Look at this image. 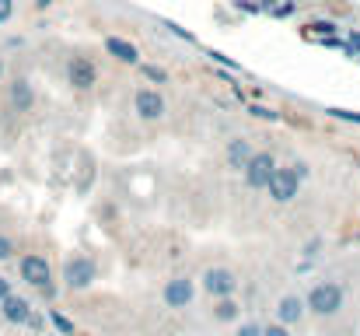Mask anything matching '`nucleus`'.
<instances>
[{
	"instance_id": "obj_8",
	"label": "nucleus",
	"mask_w": 360,
	"mask_h": 336,
	"mask_svg": "<svg viewBox=\"0 0 360 336\" xmlns=\"http://www.w3.org/2000/svg\"><path fill=\"white\" fill-rule=\"evenodd\" d=\"M193 294H196V287L189 277H175L165 284V305H172V309H186L193 301Z\"/></svg>"
},
{
	"instance_id": "obj_6",
	"label": "nucleus",
	"mask_w": 360,
	"mask_h": 336,
	"mask_svg": "<svg viewBox=\"0 0 360 336\" xmlns=\"http://www.w3.org/2000/svg\"><path fill=\"white\" fill-rule=\"evenodd\" d=\"M63 280H67V287H74V291L91 287V280H95V263H91L88 256H74V259H67V266H63Z\"/></svg>"
},
{
	"instance_id": "obj_25",
	"label": "nucleus",
	"mask_w": 360,
	"mask_h": 336,
	"mask_svg": "<svg viewBox=\"0 0 360 336\" xmlns=\"http://www.w3.org/2000/svg\"><path fill=\"white\" fill-rule=\"evenodd\" d=\"M262 333H266V330H262L259 323H245V326L238 330V336H262Z\"/></svg>"
},
{
	"instance_id": "obj_12",
	"label": "nucleus",
	"mask_w": 360,
	"mask_h": 336,
	"mask_svg": "<svg viewBox=\"0 0 360 336\" xmlns=\"http://www.w3.org/2000/svg\"><path fill=\"white\" fill-rule=\"evenodd\" d=\"M252 144L245 140V137H235V140H228V168H235V172H245V165L252 161Z\"/></svg>"
},
{
	"instance_id": "obj_30",
	"label": "nucleus",
	"mask_w": 360,
	"mask_h": 336,
	"mask_svg": "<svg viewBox=\"0 0 360 336\" xmlns=\"http://www.w3.org/2000/svg\"><path fill=\"white\" fill-rule=\"evenodd\" d=\"M7 294H11V284H7V280H4V277H0V301H4V298H7Z\"/></svg>"
},
{
	"instance_id": "obj_15",
	"label": "nucleus",
	"mask_w": 360,
	"mask_h": 336,
	"mask_svg": "<svg viewBox=\"0 0 360 336\" xmlns=\"http://www.w3.org/2000/svg\"><path fill=\"white\" fill-rule=\"evenodd\" d=\"M136 67H140L143 81H150V85H168V70H165V67H158V63H136Z\"/></svg>"
},
{
	"instance_id": "obj_9",
	"label": "nucleus",
	"mask_w": 360,
	"mask_h": 336,
	"mask_svg": "<svg viewBox=\"0 0 360 336\" xmlns=\"http://www.w3.org/2000/svg\"><path fill=\"white\" fill-rule=\"evenodd\" d=\"M21 277H25L28 284H35V287H49V263L32 252V256L21 259Z\"/></svg>"
},
{
	"instance_id": "obj_17",
	"label": "nucleus",
	"mask_w": 360,
	"mask_h": 336,
	"mask_svg": "<svg viewBox=\"0 0 360 336\" xmlns=\"http://www.w3.org/2000/svg\"><path fill=\"white\" fill-rule=\"evenodd\" d=\"M336 32H340L336 21H311V25H308V39H315V35H319V39H329V35H336Z\"/></svg>"
},
{
	"instance_id": "obj_29",
	"label": "nucleus",
	"mask_w": 360,
	"mask_h": 336,
	"mask_svg": "<svg viewBox=\"0 0 360 336\" xmlns=\"http://www.w3.org/2000/svg\"><path fill=\"white\" fill-rule=\"evenodd\" d=\"M350 49H354V56H360V32H350Z\"/></svg>"
},
{
	"instance_id": "obj_3",
	"label": "nucleus",
	"mask_w": 360,
	"mask_h": 336,
	"mask_svg": "<svg viewBox=\"0 0 360 336\" xmlns=\"http://www.w3.org/2000/svg\"><path fill=\"white\" fill-rule=\"evenodd\" d=\"M273 172H276V158L269 151H259V154H252V161L245 165L241 175H245V186L248 189H266Z\"/></svg>"
},
{
	"instance_id": "obj_4",
	"label": "nucleus",
	"mask_w": 360,
	"mask_h": 336,
	"mask_svg": "<svg viewBox=\"0 0 360 336\" xmlns=\"http://www.w3.org/2000/svg\"><path fill=\"white\" fill-rule=\"evenodd\" d=\"M133 109H136V116H140L143 123H158V119L168 112V102H165V95H161L158 88H140V92L133 95Z\"/></svg>"
},
{
	"instance_id": "obj_23",
	"label": "nucleus",
	"mask_w": 360,
	"mask_h": 336,
	"mask_svg": "<svg viewBox=\"0 0 360 336\" xmlns=\"http://www.w3.org/2000/svg\"><path fill=\"white\" fill-rule=\"evenodd\" d=\"M14 18V0H0V25H7Z\"/></svg>"
},
{
	"instance_id": "obj_2",
	"label": "nucleus",
	"mask_w": 360,
	"mask_h": 336,
	"mask_svg": "<svg viewBox=\"0 0 360 336\" xmlns=\"http://www.w3.org/2000/svg\"><path fill=\"white\" fill-rule=\"evenodd\" d=\"M297 189H301V179H297L294 165H290V168L276 165V172L269 175V186H266V193H269L276 204H290V200L297 197Z\"/></svg>"
},
{
	"instance_id": "obj_16",
	"label": "nucleus",
	"mask_w": 360,
	"mask_h": 336,
	"mask_svg": "<svg viewBox=\"0 0 360 336\" xmlns=\"http://www.w3.org/2000/svg\"><path fill=\"white\" fill-rule=\"evenodd\" d=\"M214 316H217L221 323H231V319H238V305H235L231 298H217V305H214Z\"/></svg>"
},
{
	"instance_id": "obj_5",
	"label": "nucleus",
	"mask_w": 360,
	"mask_h": 336,
	"mask_svg": "<svg viewBox=\"0 0 360 336\" xmlns=\"http://www.w3.org/2000/svg\"><path fill=\"white\" fill-rule=\"evenodd\" d=\"M67 81H70V88L88 92V88H95L98 70H95V63H91L88 56H70V60H67Z\"/></svg>"
},
{
	"instance_id": "obj_24",
	"label": "nucleus",
	"mask_w": 360,
	"mask_h": 336,
	"mask_svg": "<svg viewBox=\"0 0 360 336\" xmlns=\"http://www.w3.org/2000/svg\"><path fill=\"white\" fill-rule=\"evenodd\" d=\"M235 7L245 11V14H259L262 11V4H252V0H235Z\"/></svg>"
},
{
	"instance_id": "obj_21",
	"label": "nucleus",
	"mask_w": 360,
	"mask_h": 336,
	"mask_svg": "<svg viewBox=\"0 0 360 336\" xmlns=\"http://www.w3.org/2000/svg\"><path fill=\"white\" fill-rule=\"evenodd\" d=\"M161 25H165V28H168L172 35H179V39H186V42H193V32H186L182 25H175V21H161Z\"/></svg>"
},
{
	"instance_id": "obj_20",
	"label": "nucleus",
	"mask_w": 360,
	"mask_h": 336,
	"mask_svg": "<svg viewBox=\"0 0 360 336\" xmlns=\"http://www.w3.org/2000/svg\"><path fill=\"white\" fill-rule=\"evenodd\" d=\"M269 11H273V18H290V14H294V0H287V4H273Z\"/></svg>"
},
{
	"instance_id": "obj_26",
	"label": "nucleus",
	"mask_w": 360,
	"mask_h": 336,
	"mask_svg": "<svg viewBox=\"0 0 360 336\" xmlns=\"http://www.w3.org/2000/svg\"><path fill=\"white\" fill-rule=\"evenodd\" d=\"M11 252H14V245H11V238H4V235H0V259H7Z\"/></svg>"
},
{
	"instance_id": "obj_1",
	"label": "nucleus",
	"mask_w": 360,
	"mask_h": 336,
	"mask_svg": "<svg viewBox=\"0 0 360 336\" xmlns=\"http://www.w3.org/2000/svg\"><path fill=\"white\" fill-rule=\"evenodd\" d=\"M343 287L336 284V280H322V284H315L311 287V294H308V309L315 312V316H336L340 309H343Z\"/></svg>"
},
{
	"instance_id": "obj_27",
	"label": "nucleus",
	"mask_w": 360,
	"mask_h": 336,
	"mask_svg": "<svg viewBox=\"0 0 360 336\" xmlns=\"http://www.w3.org/2000/svg\"><path fill=\"white\" fill-rule=\"evenodd\" d=\"M262 336H290V333H287V326H283V323H276V326H269Z\"/></svg>"
},
{
	"instance_id": "obj_11",
	"label": "nucleus",
	"mask_w": 360,
	"mask_h": 336,
	"mask_svg": "<svg viewBox=\"0 0 360 336\" xmlns=\"http://www.w3.org/2000/svg\"><path fill=\"white\" fill-rule=\"evenodd\" d=\"M0 312H4V319L14 323V326L32 323V305H28L25 298H18V294H7V298L0 301Z\"/></svg>"
},
{
	"instance_id": "obj_31",
	"label": "nucleus",
	"mask_w": 360,
	"mask_h": 336,
	"mask_svg": "<svg viewBox=\"0 0 360 336\" xmlns=\"http://www.w3.org/2000/svg\"><path fill=\"white\" fill-rule=\"evenodd\" d=\"M0 77H4V60H0Z\"/></svg>"
},
{
	"instance_id": "obj_7",
	"label": "nucleus",
	"mask_w": 360,
	"mask_h": 336,
	"mask_svg": "<svg viewBox=\"0 0 360 336\" xmlns=\"http://www.w3.org/2000/svg\"><path fill=\"white\" fill-rule=\"evenodd\" d=\"M235 273L231 270H221V266H214V270H207L203 273V291L207 294H214V298H231V291H235Z\"/></svg>"
},
{
	"instance_id": "obj_13",
	"label": "nucleus",
	"mask_w": 360,
	"mask_h": 336,
	"mask_svg": "<svg viewBox=\"0 0 360 336\" xmlns=\"http://www.w3.org/2000/svg\"><path fill=\"white\" fill-rule=\"evenodd\" d=\"M105 49H109V53H112L116 60H122V63H133V67L140 63V49H136V46L129 42V39L109 35V39H105Z\"/></svg>"
},
{
	"instance_id": "obj_22",
	"label": "nucleus",
	"mask_w": 360,
	"mask_h": 336,
	"mask_svg": "<svg viewBox=\"0 0 360 336\" xmlns=\"http://www.w3.org/2000/svg\"><path fill=\"white\" fill-rule=\"evenodd\" d=\"M333 119H347V123H360V112H350V109H329Z\"/></svg>"
},
{
	"instance_id": "obj_14",
	"label": "nucleus",
	"mask_w": 360,
	"mask_h": 336,
	"mask_svg": "<svg viewBox=\"0 0 360 336\" xmlns=\"http://www.w3.org/2000/svg\"><path fill=\"white\" fill-rule=\"evenodd\" d=\"M304 316V301L301 298H294V294H287V298H280V305H276V319L283 323V326H290V323H297Z\"/></svg>"
},
{
	"instance_id": "obj_28",
	"label": "nucleus",
	"mask_w": 360,
	"mask_h": 336,
	"mask_svg": "<svg viewBox=\"0 0 360 336\" xmlns=\"http://www.w3.org/2000/svg\"><path fill=\"white\" fill-rule=\"evenodd\" d=\"M294 172H297V179H301V182L308 179V165H304V161H294Z\"/></svg>"
},
{
	"instance_id": "obj_18",
	"label": "nucleus",
	"mask_w": 360,
	"mask_h": 336,
	"mask_svg": "<svg viewBox=\"0 0 360 336\" xmlns=\"http://www.w3.org/2000/svg\"><path fill=\"white\" fill-rule=\"evenodd\" d=\"M248 116H255V119H266V123H280V119H283V116H280L276 109H266V106H255V102L248 106Z\"/></svg>"
},
{
	"instance_id": "obj_19",
	"label": "nucleus",
	"mask_w": 360,
	"mask_h": 336,
	"mask_svg": "<svg viewBox=\"0 0 360 336\" xmlns=\"http://www.w3.org/2000/svg\"><path fill=\"white\" fill-rule=\"evenodd\" d=\"M49 323H53V326H56V330H60V333H74V323H70V319H63V316H60V312H49Z\"/></svg>"
},
{
	"instance_id": "obj_10",
	"label": "nucleus",
	"mask_w": 360,
	"mask_h": 336,
	"mask_svg": "<svg viewBox=\"0 0 360 336\" xmlns=\"http://www.w3.org/2000/svg\"><path fill=\"white\" fill-rule=\"evenodd\" d=\"M7 99H11V109L14 112H32V102H35L32 81L28 77H14L11 88H7Z\"/></svg>"
}]
</instances>
